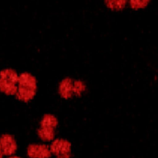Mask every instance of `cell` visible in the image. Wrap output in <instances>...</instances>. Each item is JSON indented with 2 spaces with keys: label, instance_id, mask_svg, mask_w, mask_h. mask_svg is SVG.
Here are the masks:
<instances>
[{
  "label": "cell",
  "instance_id": "cell-1",
  "mask_svg": "<svg viewBox=\"0 0 158 158\" xmlns=\"http://www.w3.org/2000/svg\"><path fill=\"white\" fill-rule=\"evenodd\" d=\"M51 149L57 158H70V146L66 141L56 140L52 143Z\"/></svg>",
  "mask_w": 158,
  "mask_h": 158
},
{
  "label": "cell",
  "instance_id": "cell-2",
  "mask_svg": "<svg viewBox=\"0 0 158 158\" xmlns=\"http://www.w3.org/2000/svg\"><path fill=\"white\" fill-rule=\"evenodd\" d=\"M28 155L31 158H49L50 151L43 145H32L28 148Z\"/></svg>",
  "mask_w": 158,
  "mask_h": 158
},
{
  "label": "cell",
  "instance_id": "cell-3",
  "mask_svg": "<svg viewBox=\"0 0 158 158\" xmlns=\"http://www.w3.org/2000/svg\"><path fill=\"white\" fill-rule=\"evenodd\" d=\"M0 145H1L2 153L4 155H12L16 150V144L15 141L11 136H3L0 139Z\"/></svg>",
  "mask_w": 158,
  "mask_h": 158
},
{
  "label": "cell",
  "instance_id": "cell-4",
  "mask_svg": "<svg viewBox=\"0 0 158 158\" xmlns=\"http://www.w3.org/2000/svg\"><path fill=\"white\" fill-rule=\"evenodd\" d=\"M19 82L22 86L26 87L27 88H33L35 85V81L34 77L27 74L21 76L19 78Z\"/></svg>",
  "mask_w": 158,
  "mask_h": 158
},
{
  "label": "cell",
  "instance_id": "cell-5",
  "mask_svg": "<svg viewBox=\"0 0 158 158\" xmlns=\"http://www.w3.org/2000/svg\"><path fill=\"white\" fill-rule=\"evenodd\" d=\"M106 3L113 9H122L125 6L126 0H106Z\"/></svg>",
  "mask_w": 158,
  "mask_h": 158
},
{
  "label": "cell",
  "instance_id": "cell-6",
  "mask_svg": "<svg viewBox=\"0 0 158 158\" xmlns=\"http://www.w3.org/2000/svg\"><path fill=\"white\" fill-rule=\"evenodd\" d=\"M149 0H131V4L133 7L140 8L148 4Z\"/></svg>",
  "mask_w": 158,
  "mask_h": 158
},
{
  "label": "cell",
  "instance_id": "cell-7",
  "mask_svg": "<svg viewBox=\"0 0 158 158\" xmlns=\"http://www.w3.org/2000/svg\"><path fill=\"white\" fill-rule=\"evenodd\" d=\"M3 153H2V150L1 148V145H0V158H2Z\"/></svg>",
  "mask_w": 158,
  "mask_h": 158
},
{
  "label": "cell",
  "instance_id": "cell-8",
  "mask_svg": "<svg viewBox=\"0 0 158 158\" xmlns=\"http://www.w3.org/2000/svg\"><path fill=\"white\" fill-rule=\"evenodd\" d=\"M10 158H19V157H18V156H12V157H10Z\"/></svg>",
  "mask_w": 158,
  "mask_h": 158
}]
</instances>
